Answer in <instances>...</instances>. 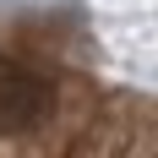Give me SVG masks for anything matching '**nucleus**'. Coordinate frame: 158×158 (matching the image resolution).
Listing matches in <instances>:
<instances>
[{
	"instance_id": "nucleus-1",
	"label": "nucleus",
	"mask_w": 158,
	"mask_h": 158,
	"mask_svg": "<svg viewBox=\"0 0 158 158\" xmlns=\"http://www.w3.org/2000/svg\"><path fill=\"white\" fill-rule=\"evenodd\" d=\"M49 114H55V87H49V77L0 55V136H22V131L44 126Z\"/></svg>"
}]
</instances>
